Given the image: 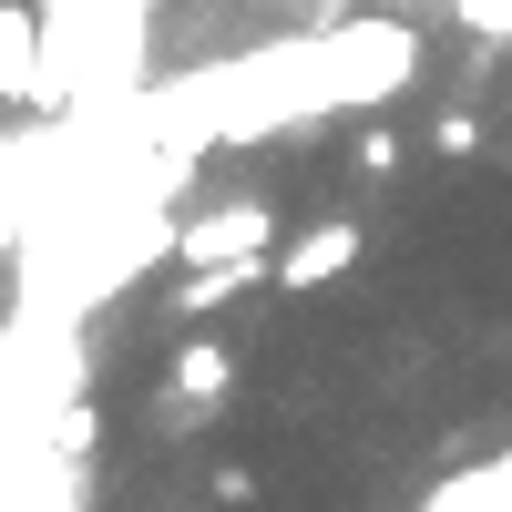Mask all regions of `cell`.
Returning a JSON list of instances; mask_svg holds the SVG:
<instances>
[{
	"mask_svg": "<svg viewBox=\"0 0 512 512\" xmlns=\"http://www.w3.org/2000/svg\"><path fill=\"white\" fill-rule=\"evenodd\" d=\"M349 164H359V175H400V164H410V144L390 134V123H359V134H349Z\"/></svg>",
	"mask_w": 512,
	"mask_h": 512,
	"instance_id": "8992f818",
	"label": "cell"
},
{
	"mask_svg": "<svg viewBox=\"0 0 512 512\" xmlns=\"http://www.w3.org/2000/svg\"><path fill=\"white\" fill-rule=\"evenodd\" d=\"M41 11L31 0H0V103H41Z\"/></svg>",
	"mask_w": 512,
	"mask_h": 512,
	"instance_id": "3957f363",
	"label": "cell"
},
{
	"mask_svg": "<svg viewBox=\"0 0 512 512\" xmlns=\"http://www.w3.org/2000/svg\"><path fill=\"white\" fill-rule=\"evenodd\" d=\"M420 512H512V451L472 461V472H441L431 492H420Z\"/></svg>",
	"mask_w": 512,
	"mask_h": 512,
	"instance_id": "277c9868",
	"label": "cell"
},
{
	"mask_svg": "<svg viewBox=\"0 0 512 512\" xmlns=\"http://www.w3.org/2000/svg\"><path fill=\"white\" fill-rule=\"evenodd\" d=\"M308 11H318V21H338V11H349V0H308Z\"/></svg>",
	"mask_w": 512,
	"mask_h": 512,
	"instance_id": "ba28073f",
	"label": "cell"
},
{
	"mask_svg": "<svg viewBox=\"0 0 512 512\" xmlns=\"http://www.w3.org/2000/svg\"><path fill=\"white\" fill-rule=\"evenodd\" d=\"M359 256H369V226H359V216H318V226H297V236L277 246V287L308 297V287H328V277H349Z\"/></svg>",
	"mask_w": 512,
	"mask_h": 512,
	"instance_id": "7a4b0ae2",
	"label": "cell"
},
{
	"mask_svg": "<svg viewBox=\"0 0 512 512\" xmlns=\"http://www.w3.org/2000/svg\"><path fill=\"white\" fill-rule=\"evenodd\" d=\"M226 390H236V349H226V338H185V349H175V400L216 410Z\"/></svg>",
	"mask_w": 512,
	"mask_h": 512,
	"instance_id": "5b68a950",
	"label": "cell"
},
{
	"mask_svg": "<svg viewBox=\"0 0 512 512\" xmlns=\"http://www.w3.org/2000/svg\"><path fill=\"white\" fill-rule=\"evenodd\" d=\"M472 144H482V123H472V113H441V123H431V154H451V164H472Z\"/></svg>",
	"mask_w": 512,
	"mask_h": 512,
	"instance_id": "52a82bcc",
	"label": "cell"
},
{
	"mask_svg": "<svg viewBox=\"0 0 512 512\" xmlns=\"http://www.w3.org/2000/svg\"><path fill=\"white\" fill-rule=\"evenodd\" d=\"M267 236H277V216L256 195H236V205H205L195 226H175V256L185 267H236V256H267Z\"/></svg>",
	"mask_w": 512,
	"mask_h": 512,
	"instance_id": "6da1fadb",
	"label": "cell"
}]
</instances>
